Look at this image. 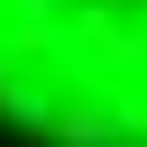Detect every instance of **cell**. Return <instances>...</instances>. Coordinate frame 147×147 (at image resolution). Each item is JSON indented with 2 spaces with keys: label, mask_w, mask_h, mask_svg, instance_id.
<instances>
[{
  "label": "cell",
  "mask_w": 147,
  "mask_h": 147,
  "mask_svg": "<svg viewBox=\"0 0 147 147\" xmlns=\"http://www.w3.org/2000/svg\"><path fill=\"white\" fill-rule=\"evenodd\" d=\"M0 119L37 147H147V0H0Z\"/></svg>",
  "instance_id": "6da1fadb"
}]
</instances>
